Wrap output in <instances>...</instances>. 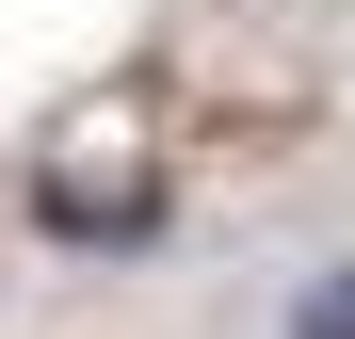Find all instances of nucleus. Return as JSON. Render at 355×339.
I'll use <instances>...</instances> for the list:
<instances>
[{
	"instance_id": "nucleus-1",
	"label": "nucleus",
	"mask_w": 355,
	"mask_h": 339,
	"mask_svg": "<svg viewBox=\"0 0 355 339\" xmlns=\"http://www.w3.org/2000/svg\"><path fill=\"white\" fill-rule=\"evenodd\" d=\"M17 210H33V243H49V259H146L162 226H178V146H162V113H146V81H113V97H81L65 130L33 146V178H17Z\"/></svg>"
},
{
	"instance_id": "nucleus-2",
	"label": "nucleus",
	"mask_w": 355,
	"mask_h": 339,
	"mask_svg": "<svg viewBox=\"0 0 355 339\" xmlns=\"http://www.w3.org/2000/svg\"><path fill=\"white\" fill-rule=\"evenodd\" d=\"M275 339H355V243L291 275V307H275Z\"/></svg>"
}]
</instances>
